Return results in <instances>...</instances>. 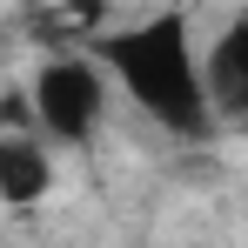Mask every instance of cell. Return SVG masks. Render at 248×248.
Wrapping results in <instances>:
<instances>
[{"mask_svg":"<svg viewBox=\"0 0 248 248\" xmlns=\"http://www.w3.org/2000/svg\"><path fill=\"white\" fill-rule=\"evenodd\" d=\"M94 61L174 141L215 134V108H208V81H202V54H195V34H188V14L168 7V14H148L134 27H114V34L94 41Z\"/></svg>","mask_w":248,"mask_h":248,"instance_id":"obj_1","label":"cell"},{"mask_svg":"<svg viewBox=\"0 0 248 248\" xmlns=\"http://www.w3.org/2000/svg\"><path fill=\"white\" fill-rule=\"evenodd\" d=\"M108 101H114V81L94 54H54L34 67L27 81V114L47 141H67V148H87L101 127H108Z\"/></svg>","mask_w":248,"mask_h":248,"instance_id":"obj_2","label":"cell"},{"mask_svg":"<svg viewBox=\"0 0 248 248\" xmlns=\"http://www.w3.org/2000/svg\"><path fill=\"white\" fill-rule=\"evenodd\" d=\"M202 81L215 121H248V14H235L202 54Z\"/></svg>","mask_w":248,"mask_h":248,"instance_id":"obj_3","label":"cell"},{"mask_svg":"<svg viewBox=\"0 0 248 248\" xmlns=\"http://www.w3.org/2000/svg\"><path fill=\"white\" fill-rule=\"evenodd\" d=\"M54 188V161L41 148V127L34 134H0V202L7 208H34Z\"/></svg>","mask_w":248,"mask_h":248,"instance_id":"obj_4","label":"cell"}]
</instances>
